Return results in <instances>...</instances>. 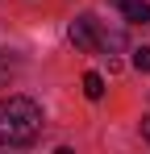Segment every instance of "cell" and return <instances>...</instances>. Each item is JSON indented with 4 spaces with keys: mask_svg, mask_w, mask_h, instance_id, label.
I'll list each match as a JSON object with an SVG mask.
<instances>
[{
    "mask_svg": "<svg viewBox=\"0 0 150 154\" xmlns=\"http://www.w3.org/2000/svg\"><path fill=\"white\" fill-rule=\"evenodd\" d=\"M42 133V108L29 96L0 100V146H29Z\"/></svg>",
    "mask_w": 150,
    "mask_h": 154,
    "instance_id": "cell-1",
    "label": "cell"
},
{
    "mask_svg": "<svg viewBox=\"0 0 150 154\" xmlns=\"http://www.w3.org/2000/svg\"><path fill=\"white\" fill-rule=\"evenodd\" d=\"M71 42L79 46V50H96L100 46V21L96 17H79L71 25Z\"/></svg>",
    "mask_w": 150,
    "mask_h": 154,
    "instance_id": "cell-2",
    "label": "cell"
},
{
    "mask_svg": "<svg viewBox=\"0 0 150 154\" xmlns=\"http://www.w3.org/2000/svg\"><path fill=\"white\" fill-rule=\"evenodd\" d=\"M113 4H117V13L129 17V21H142V25L150 21V4L146 0H113Z\"/></svg>",
    "mask_w": 150,
    "mask_h": 154,
    "instance_id": "cell-3",
    "label": "cell"
},
{
    "mask_svg": "<svg viewBox=\"0 0 150 154\" xmlns=\"http://www.w3.org/2000/svg\"><path fill=\"white\" fill-rule=\"evenodd\" d=\"M83 92H88V100H100V96H104V79H100L96 71H88V75H83Z\"/></svg>",
    "mask_w": 150,
    "mask_h": 154,
    "instance_id": "cell-4",
    "label": "cell"
},
{
    "mask_svg": "<svg viewBox=\"0 0 150 154\" xmlns=\"http://www.w3.org/2000/svg\"><path fill=\"white\" fill-rule=\"evenodd\" d=\"M133 67H138V71H150V46L133 50Z\"/></svg>",
    "mask_w": 150,
    "mask_h": 154,
    "instance_id": "cell-5",
    "label": "cell"
},
{
    "mask_svg": "<svg viewBox=\"0 0 150 154\" xmlns=\"http://www.w3.org/2000/svg\"><path fill=\"white\" fill-rule=\"evenodd\" d=\"M142 137L150 142V117H142Z\"/></svg>",
    "mask_w": 150,
    "mask_h": 154,
    "instance_id": "cell-6",
    "label": "cell"
}]
</instances>
